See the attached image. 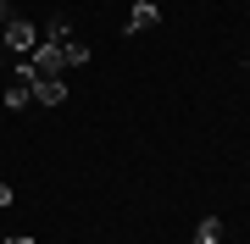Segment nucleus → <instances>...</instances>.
<instances>
[{"label":"nucleus","mask_w":250,"mask_h":244,"mask_svg":"<svg viewBox=\"0 0 250 244\" xmlns=\"http://www.w3.org/2000/svg\"><path fill=\"white\" fill-rule=\"evenodd\" d=\"M28 73H34V78H62L67 73V56H62V39H39V45L34 50H28Z\"/></svg>","instance_id":"obj_1"},{"label":"nucleus","mask_w":250,"mask_h":244,"mask_svg":"<svg viewBox=\"0 0 250 244\" xmlns=\"http://www.w3.org/2000/svg\"><path fill=\"white\" fill-rule=\"evenodd\" d=\"M0 45H6L11 56H28V50H34V45H39V28H34V22H28V17H11L6 28H0Z\"/></svg>","instance_id":"obj_2"},{"label":"nucleus","mask_w":250,"mask_h":244,"mask_svg":"<svg viewBox=\"0 0 250 244\" xmlns=\"http://www.w3.org/2000/svg\"><path fill=\"white\" fill-rule=\"evenodd\" d=\"M28 100H34V73H28V67H11V73H6V106L22 111Z\"/></svg>","instance_id":"obj_3"},{"label":"nucleus","mask_w":250,"mask_h":244,"mask_svg":"<svg viewBox=\"0 0 250 244\" xmlns=\"http://www.w3.org/2000/svg\"><path fill=\"white\" fill-rule=\"evenodd\" d=\"M161 22V6L156 0H134V11H128V28L123 34H145V28H156Z\"/></svg>","instance_id":"obj_4"},{"label":"nucleus","mask_w":250,"mask_h":244,"mask_svg":"<svg viewBox=\"0 0 250 244\" xmlns=\"http://www.w3.org/2000/svg\"><path fill=\"white\" fill-rule=\"evenodd\" d=\"M34 100L39 106H62L67 100V78H34Z\"/></svg>","instance_id":"obj_5"},{"label":"nucleus","mask_w":250,"mask_h":244,"mask_svg":"<svg viewBox=\"0 0 250 244\" xmlns=\"http://www.w3.org/2000/svg\"><path fill=\"white\" fill-rule=\"evenodd\" d=\"M223 239V217H200L195 222V244H217Z\"/></svg>","instance_id":"obj_6"},{"label":"nucleus","mask_w":250,"mask_h":244,"mask_svg":"<svg viewBox=\"0 0 250 244\" xmlns=\"http://www.w3.org/2000/svg\"><path fill=\"white\" fill-rule=\"evenodd\" d=\"M62 56H67V67H83V61H89V45H78V39H67V45H62Z\"/></svg>","instance_id":"obj_7"},{"label":"nucleus","mask_w":250,"mask_h":244,"mask_svg":"<svg viewBox=\"0 0 250 244\" xmlns=\"http://www.w3.org/2000/svg\"><path fill=\"white\" fill-rule=\"evenodd\" d=\"M6 73H11V50L0 45V78H6Z\"/></svg>","instance_id":"obj_8"},{"label":"nucleus","mask_w":250,"mask_h":244,"mask_svg":"<svg viewBox=\"0 0 250 244\" xmlns=\"http://www.w3.org/2000/svg\"><path fill=\"white\" fill-rule=\"evenodd\" d=\"M11 22V6H6V0H0V28H6Z\"/></svg>","instance_id":"obj_9"},{"label":"nucleus","mask_w":250,"mask_h":244,"mask_svg":"<svg viewBox=\"0 0 250 244\" xmlns=\"http://www.w3.org/2000/svg\"><path fill=\"white\" fill-rule=\"evenodd\" d=\"M0 206H11V189H6V183H0Z\"/></svg>","instance_id":"obj_10"},{"label":"nucleus","mask_w":250,"mask_h":244,"mask_svg":"<svg viewBox=\"0 0 250 244\" xmlns=\"http://www.w3.org/2000/svg\"><path fill=\"white\" fill-rule=\"evenodd\" d=\"M6 244H34V239H28V233H17V239H6Z\"/></svg>","instance_id":"obj_11"}]
</instances>
